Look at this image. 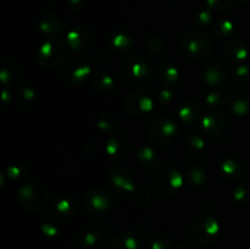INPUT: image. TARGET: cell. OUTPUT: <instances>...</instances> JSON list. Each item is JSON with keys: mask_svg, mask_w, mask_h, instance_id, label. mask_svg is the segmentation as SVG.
I'll use <instances>...</instances> for the list:
<instances>
[]
</instances>
